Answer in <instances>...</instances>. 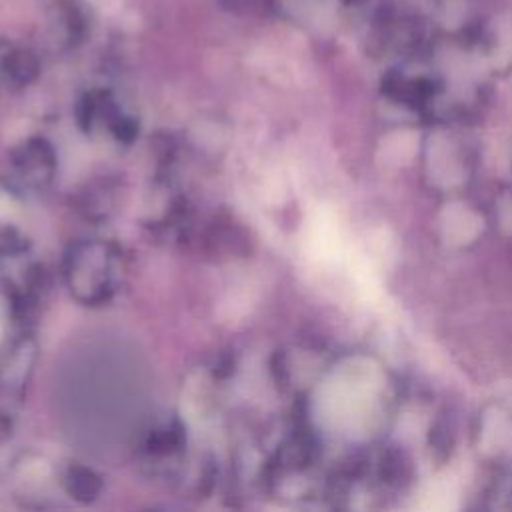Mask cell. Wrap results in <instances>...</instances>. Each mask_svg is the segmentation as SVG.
Here are the masks:
<instances>
[{
	"mask_svg": "<svg viewBox=\"0 0 512 512\" xmlns=\"http://www.w3.org/2000/svg\"><path fill=\"white\" fill-rule=\"evenodd\" d=\"M62 276L74 300L86 306L104 304L120 282L118 250L102 240H80L66 252Z\"/></svg>",
	"mask_w": 512,
	"mask_h": 512,
	"instance_id": "cell-1",
	"label": "cell"
},
{
	"mask_svg": "<svg viewBox=\"0 0 512 512\" xmlns=\"http://www.w3.org/2000/svg\"><path fill=\"white\" fill-rule=\"evenodd\" d=\"M12 176L16 184L24 190L46 188L56 172L54 148L42 138H30L22 142L10 158Z\"/></svg>",
	"mask_w": 512,
	"mask_h": 512,
	"instance_id": "cell-2",
	"label": "cell"
},
{
	"mask_svg": "<svg viewBox=\"0 0 512 512\" xmlns=\"http://www.w3.org/2000/svg\"><path fill=\"white\" fill-rule=\"evenodd\" d=\"M64 486L68 494H72L80 502H92L102 490L98 474L84 466H70L64 476Z\"/></svg>",
	"mask_w": 512,
	"mask_h": 512,
	"instance_id": "cell-3",
	"label": "cell"
},
{
	"mask_svg": "<svg viewBox=\"0 0 512 512\" xmlns=\"http://www.w3.org/2000/svg\"><path fill=\"white\" fill-rule=\"evenodd\" d=\"M2 72L6 78H10L14 84H26L38 74V60L28 50H8L2 56Z\"/></svg>",
	"mask_w": 512,
	"mask_h": 512,
	"instance_id": "cell-4",
	"label": "cell"
}]
</instances>
